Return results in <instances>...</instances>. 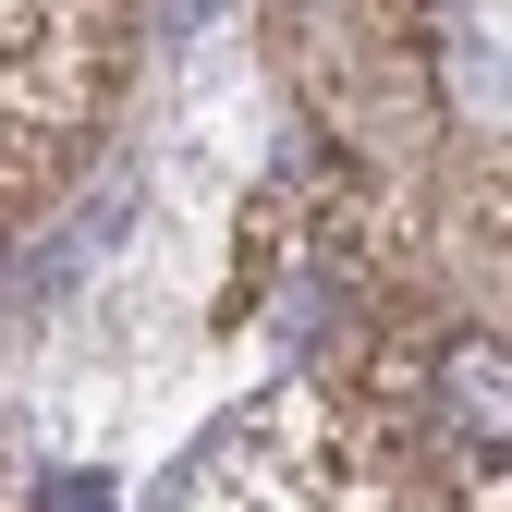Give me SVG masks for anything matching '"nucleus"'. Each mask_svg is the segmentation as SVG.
Segmentation results:
<instances>
[{"label": "nucleus", "mask_w": 512, "mask_h": 512, "mask_svg": "<svg viewBox=\"0 0 512 512\" xmlns=\"http://www.w3.org/2000/svg\"><path fill=\"white\" fill-rule=\"evenodd\" d=\"M439 403L464 439H500V342H452L439 354Z\"/></svg>", "instance_id": "f257e3e1"}]
</instances>
